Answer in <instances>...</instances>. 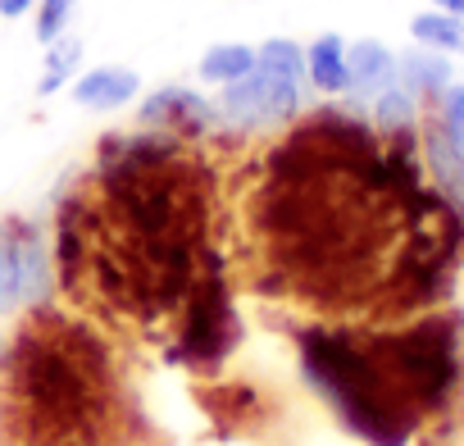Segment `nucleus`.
<instances>
[{
  "instance_id": "f257e3e1",
  "label": "nucleus",
  "mask_w": 464,
  "mask_h": 446,
  "mask_svg": "<svg viewBox=\"0 0 464 446\" xmlns=\"http://www.w3.org/2000/svg\"><path fill=\"white\" fill-rule=\"evenodd\" d=\"M114 396L101 333L46 305L0 355V423L14 446H110L119 428Z\"/></svg>"
},
{
  "instance_id": "f03ea898",
  "label": "nucleus",
  "mask_w": 464,
  "mask_h": 446,
  "mask_svg": "<svg viewBox=\"0 0 464 446\" xmlns=\"http://www.w3.org/2000/svg\"><path fill=\"white\" fill-rule=\"evenodd\" d=\"M296 355H301V378L310 383V392L333 405V414L369 446H410V437L419 432V410L396 392V383L387 378L382 360L369 346V333H351V328H328L314 324L296 337Z\"/></svg>"
},
{
  "instance_id": "7ed1b4c3",
  "label": "nucleus",
  "mask_w": 464,
  "mask_h": 446,
  "mask_svg": "<svg viewBox=\"0 0 464 446\" xmlns=\"http://www.w3.org/2000/svg\"><path fill=\"white\" fill-rule=\"evenodd\" d=\"M373 355L382 360L396 392L419 410H446L459 387V328L446 315H423L405 328L369 333Z\"/></svg>"
},
{
  "instance_id": "20e7f679",
  "label": "nucleus",
  "mask_w": 464,
  "mask_h": 446,
  "mask_svg": "<svg viewBox=\"0 0 464 446\" xmlns=\"http://www.w3.org/2000/svg\"><path fill=\"white\" fill-rule=\"evenodd\" d=\"M242 337V324H237V310H232V296L223 287L218 274H200L191 296L182 301V328H178V351L173 360L178 364H196V369H209L218 364Z\"/></svg>"
},
{
  "instance_id": "39448f33",
  "label": "nucleus",
  "mask_w": 464,
  "mask_h": 446,
  "mask_svg": "<svg viewBox=\"0 0 464 446\" xmlns=\"http://www.w3.org/2000/svg\"><path fill=\"white\" fill-rule=\"evenodd\" d=\"M218 119L242 128V132H260V128H287L301 114V82L269 73V69H251L246 78L227 82L218 92Z\"/></svg>"
},
{
  "instance_id": "423d86ee",
  "label": "nucleus",
  "mask_w": 464,
  "mask_h": 446,
  "mask_svg": "<svg viewBox=\"0 0 464 446\" xmlns=\"http://www.w3.org/2000/svg\"><path fill=\"white\" fill-rule=\"evenodd\" d=\"M137 123L187 141V137H209L223 119H218V105L209 96H200L196 87H160L137 105Z\"/></svg>"
},
{
  "instance_id": "0eeeda50",
  "label": "nucleus",
  "mask_w": 464,
  "mask_h": 446,
  "mask_svg": "<svg viewBox=\"0 0 464 446\" xmlns=\"http://www.w3.org/2000/svg\"><path fill=\"white\" fill-rule=\"evenodd\" d=\"M69 96H73V105H82L92 114H114L141 96V73L128 64H96L69 82Z\"/></svg>"
},
{
  "instance_id": "6e6552de",
  "label": "nucleus",
  "mask_w": 464,
  "mask_h": 446,
  "mask_svg": "<svg viewBox=\"0 0 464 446\" xmlns=\"http://www.w3.org/2000/svg\"><path fill=\"white\" fill-rule=\"evenodd\" d=\"M346 69H351V92L373 101L382 87L396 82V51L382 46L378 37H360L346 46Z\"/></svg>"
},
{
  "instance_id": "1a4fd4ad",
  "label": "nucleus",
  "mask_w": 464,
  "mask_h": 446,
  "mask_svg": "<svg viewBox=\"0 0 464 446\" xmlns=\"http://www.w3.org/2000/svg\"><path fill=\"white\" fill-rule=\"evenodd\" d=\"M346 37L337 33H324L305 46V82L324 96H342L351 92V69H346Z\"/></svg>"
},
{
  "instance_id": "9d476101",
  "label": "nucleus",
  "mask_w": 464,
  "mask_h": 446,
  "mask_svg": "<svg viewBox=\"0 0 464 446\" xmlns=\"http://www.w3.org/2000/svg\"><path fill=\"white\" fill-rule=\"evenodd\" d=\"M396 82H401L405 92H414L419 101H423V96H441V92L455 82L450 55L428 51V46H414V51L396 55Z\"/></svg>"
},
{
  "instance_id": "9b49d317",
  "label": "nucleus",
  "mask_w": 464,
  "mask_h": 446,
  "mask_svg": "<svg viewBox=\"0 0 464 446\" xmlns=\"http://www.w3.org/2000/svg\"><path fill=\"white\" fill-rule=\"evenodd\" d=\"M24 233L28 218H5L0 223V315L24 310Z\"/></svg>"
},
{
  "instance_id": "f8f14e48",
  "label": "nucleus",
  "mask_w": 464,
  "mask_h": 446,
  "mask_svg": "<svg viewBox=\"0 0 464 446\" xmlns=\"http://www.w3.org/2000/svg\"><path fill=\"white\" fill-rule=\"evenodd\" d=\"M251 69H256V46H246V42H218L196 64L200 82H209V87H227V82L246 78Z\"/></svg>"
},
{
  "instance_id": "ddd939ff",
  "label": "nucleus",
  "mask_w": 464,
  "mask_h": 446,
  "mask_svg": "<svg viewBox=\"0 0 464 446\" xmlns=\"http://www.w3.org/2000/svg\"><path fill=\"white\" fill-rule=\"evenodd\" d=\"M410 37L414 46L441 51V55H464V19L446 15V10H423L410 19Z\"/></svg>"
},
{
  "instance_id": "4468645a",
  "label": "nucleus",
  "mask_w": 464,
  "mask_h": 446,
  "mask_svg": "<svg viewBox=\"0 0 464 446\" xmlns=\"http://www.w3.org/2000/svg\"><path fill=\"white\" fill-rule=\"evenodd\" d=\"M78 64H82V37H69V33H64V37L46 42L37 92H42V96H55V92H64V87L78 78Z\"/></svg>"
},
{
  "instance_id": "2eb2a0df",
  "label": "nucleus",
  "mask_w": 464,
  "mask_h": 446,
  "mask_svg": "<svg viewBox=\"0 0 464 446\" xmlns=\"http://www.w3.org/2000/svg\"><path fill=\"white\" fill-rule=\"evenodd\" d=\"M369 105H373V128H382L387 137H401V132H414L419 128V96L405 92L401 82L382 87Z\"/></svg>"
},
{
  "instance_id": "dca6fc26",
  "label": "nucleus",
  "mask_w": 464,
  "mask_h": 446,
  "mask_svg": "<svg viewBox=\"0 0 464 446\" xmlns=\"http://www.w3.org/2000/svg\"><path fill=\"white\" fill-rule=\"evenodd\" d=\"M256 64L269 69V73H283V78L305 82V46H296L292 37H265L256 46Z\"/></svg>"
},
{
  "instance_id": "f3484780",
  "label": "nucleus",
  "mask_w": 464,
  "mask_h": 446,
  "mask_svg": "<svg viewBox=\"0 0 464 446\" xmlns=\"http://www.w3.org/2000/svg\"><path fill=\"white\" fill-rule=\"evenodd\" d=\"M73 10H78V0H37V19H33L37 42L46 46V42L64 37L69 24H73Z\"/></svg>"
},
{
  "instance_id": "a211bd4d",
  "label": "nucleus",
  "mask_w": 464,
  "mask_h": 446,
  "mask_svg": "<svg viewBox=\"0 0 464 446\" xmlns=\"http://www.w3.org/2000/svg\"><path fill=\"white\" fill-rule=\"evenodd\" d=\"M437 128H441L455 146H464V82H450V87L437 96Z\"/></svg>"
},
{
  "instance_id": "6ab92c4d",
  "label": "nucleus",
  "mask_w": 464,
  "mask_h": 446,
  "mask_svg": "<svg viewBox=\"0 0 464 446\" xmlns=\"http://www.w3.org/2000/svg\"><path fill=\"white\" fill-rule=\"evenodd\" d=\"M28 10H37V0H0V19H24Z\"/></svg>"
},
{
  "instance_id": "aec40b11",
  "label": "nucleus",
  "mask_w": 464,
  "mask_h": 446,
  "mask_svg": "<svg viewBox=\"0 0 464 446\" xmlns=\"http://www.w3.org/2000/svg\"><path fill=\"white\" fill-rule=\"evenodd\" d=\"M432 10H446V15H459L464 19V0H432Z\"/></svg>"
},
{
  "instance_id": "412c9836",
  "label": "nucleus",
  "mask_w": 464,
  "mask_h": 446,
  "mask_svg": "<svg viewBox=\"0 0 464 446\" xmlns=\"http://www.w3.org/2000/svg\"><path fill=\"white\" fill-rule=\"evenodd\" d=\"M459 155H464V146H459Z\"/></svg>"
}]
</instances>
